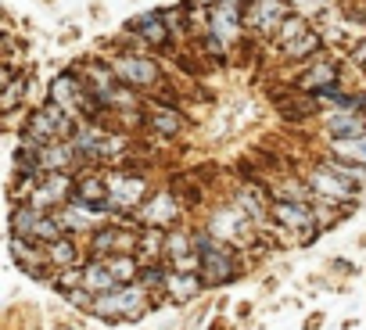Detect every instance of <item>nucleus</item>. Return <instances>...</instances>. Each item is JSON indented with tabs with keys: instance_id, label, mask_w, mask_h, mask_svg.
<instances>
[{
	"instance_id": "1",
	"label": "nucleus",
	"mask_w": 366,
	"mask_h": 330,
	"mask_svg": "<svg viewBox=\"0 0 366 330\" xmlns=\"http://www.w3.org/2000/svg\"><path fill=\"white\" fill-rule=\"evenodd\" d=\"M76 136V122L65 108L58 104H44V108H33L26 115V129H22V140L36 144V147H47V144H61V140H72Z\"/></svg>"
},
{
	"instance_id": "2",
	"label": "nucleus",
	"mask_w": 366,
	"mask_h": 330,
	"mask_svg": "<svg viewBox=\"0 0 366 330\" xmlns=\"http://www.w3.org/2000/svg\"><path fill=\"white\" fill-rule=\"evenodd\" d=\"M108 61H112L115 79L126 83V86H133V90H147V94H154V90L162 86V65H158L154 58H147V54L119 51V54H112Z\"/></svg>"
},
{
	"instance_id": "3",
	"label": "nucleus",
	"mask_w": 366,
	"mask_h": 330,
	"mask_svg": "<svg viewBox=\"0 0 366 330\" xmlns=\"http://www.w3.org/2000/svg\"><path fill=\"white\" fill-rule=\"evenodd\" d=\"M147 309V291L140 284H122L112 294H97L94 312L104 319H140Z\"/></svg>"
},
{
	"instance_id": "4",
	"label": "nucleus",
	"mask_w": 366,
	"mask_h": 330,
	"mask_svg": "<svg viewBox=\"0 0 366 330\" xmlns=\"http://www.w3.org/2000/svg\"><path fill=\"white\" fill-rule=\"evenodd\" d=\"M198 255H202V273L209 284H227L237 276V266H234V255L227 248V241H216V237H198L194 241Z\"/></svg>"
},
{
	"instance_id": "5",
	"label": "nucleus",
	"mask_w": 366,
	"mask_h": 330,
	"mask_svg": "<svg viewBox=\"0 0 366 330\" xmlns=\"http://www.w3.org/2000/svg\"><path fill=\"white\" fill-rule=\"evenodd\" d=\"M291 19V4L287 0H248L244 8V26L259 36H277V29Z\"/></svg>"
},
{
	"instance_id": "6",
	"label": "nucleus",
	"mask_w": 366,
	"mask_h": 330,
	"mask_svg": "<svg viewBox=\"0 0 366 330\" xmlns=\"http://www.w3.org/2000/svg\"><path fill=\"white\" fill-rule=\"evenodd\" d=\"M241 29H244V11L241 8H227V4H212V11H209V36L227 51V47H237V40H241Z\"/></svg>"
},
{
	"instance_id": "7",
	"label": "nucleus",
	"mask_w": 366,
	"mask_h": 330,
	"mask_svg": "<svg viewBox=\"0 0 366 330\" xmlns=\"http://www.w3.org/2000/svg\"><path fill=\"white\" fill-rule=\"evenodd\" d=\"M337 83H341V69H337L334 58H316V61H309V65L302 69V76L295 79V86H298L302 94H312V97H320V94H327V90H337Z\"/></svg>"
},
{
	"instance_id": "8",
	"label": "nucleus",
	"mask_w": 366,
	"mask_h": 330,
	"mask_svg": "<svg viewBox=\"0 0 366 330\" xmlns=\"http://www.w3.org/2000/svg\"><path fill=\"white\" fill-rule=\"evenodd\" d=\"M309 187H312V194H316V201H330V205H341V201H352L355 198V184H348V180H341L330 165H316V169L309 173V180H305Z\"/></svg>"
},
{
	"instance_id": "9",
	"label": "nucleus",
	"mask_w": 366,
	"mask_h": 330,
	"mask_svg": "<svg viewBox=\"0 0 366 330\" xmlns=\"http://www.w3.org/2000/svg\"><path fill=\"white\" fill-rule=\"evenodd\" d=\"M108 198L115 209H144L147 205V180L137 173H112L108 176Z\"/></svg>"
},
{
	"instance_id": "10",
	"label": "nucleus",
	"mask_w": 366,
	"mask_h": 330,
	"mask_svg": "<svg viewBox=\"0 0 366 330\" xmlns=\"http://www.w3.org/2000/svg\"><path fill=\"white\" fill-rule=\"evenodd\" d=\"M126 33H133L144 47H158V51H172L169 44H172V29H169V22H165V15L162 11H147V15H137L129 26H126Z\"/></svg>"
},
{
	"instance_id": "11",
	"label": "nucleus",
	"mask_w": 366,
	"mask_h": 330,
	"mask_svg": "<svg viewBox=\"0 0 366 330\" xmlns=\"http://www.w3.org/2000/svg\"><path fill=\"white\" fill-rule=\"evenodd\" d=\"M69 198H76V184L69 180V173H47L44 184H36L29 205L44 212V209H58V205H65Z\"/></svg>"
},
{
	"instance_id": "12",
	"label": "nucleus",
	"mask_w": 366,
	"mask_h": 330,
	"mask_svg": "<svg viewBox=\"0 0 366 330\" xmlns=\"http://www.w3.org/2000/svg\"><path fill=\"white\" fill-rule=\"evenodd\" d=\"M327 140H352V136H366V111H337L330 108L320 119Z\"/></svg>"
},
{
	"instance_id": "13",
	"label": "nucleus",
	"mask_w": 366,
	"mask_h": 330,
	"mask_svg": "<svg viewBox=\"0 0 366 330\" xmlns=\"http://www.w3.org/2000/svg\"><path fill=\"white\" fill-rule=\"evenodd\" d=\"M273 219L284 230H298V241H309L312 230H316V216L309 212V205H298V201H277L273 205Z\"/></svg>"
},
{
	"instance_id": "14",
	"label": "nucleus",
	"mask_w": 366,
	"mask_h": 330,
	"mask_svg": "<svg viewBox=\"0 0 366 330\" xmlns=\"http://www.w3.org/2000/svg\"><path fill=\"white\" fill-rule=\"evenodd\" d=\"M176 198H172V191H158V194H151L147 198V205L140 209V219L147 223V226H165V223H172L176 219Z\"/></svg>"
},
{
	"instance_id": "15",
	"label": "nucleus",
	"mask_w": 366,
	"mask_h": 330,
	"mask_svg": "<svg viewBox=\"0 0 366 330\" xmlns=\"http://www.w3.org/2000/svg\"><path fill=\"white\" fill-rule=\"evenodd\" d=\"M76 158H79V154H76L72 140L47 144V147H40V169H44V173H65Z\"/></svg>"
},
{
	"instance_id": "16",
	"label": "nucleus",
	"mask_w": 366,
	"mask_h": 330,
	"mask_svg": "<svg viewBox=\"0 0 366 330\" xmlns=\"http://www.w3.org/2000/svg\"><path fill=\"white\" fill-rule=\"evenodd\" d=\"M83 287H86L90 294H112V291H119L122 284L112 276L108 262H104V259H97V262H90V266L83 269Z\"/></svg>"
},
{
	"instance_id": "17",
	"label": "nucleus",
	"mask_w": 366,
	"mask_h": 330,
	"mask_svg": "<svg viewBox=\"0 0 366 330\" xmlns=\"http://www.w3.org/2000/svg\"><path fill=\"white\" fill-rule=\"evenodd\" d=\"M165 294L172 301H191L194 294H202V276L172 269V273H165Z\"/></svg>"
},
{
	"instance_id": "18",
	"label": "nucleus",
	"mask_w": 366,
	"mask_h": 330,
	"mask_svg": "<svg viewBox=\"0 0 366 330\" xmlns=\"http://www.w3.org/2000/svg\"><path fill=\"white\" fill-rule=\"evenodd\" d=\"M76 201L86 209H104L108 205V180L101 176H79L76 180Z\"/></svg>"
},
{
	"instance_id": "19",
	"label": "nucleus",
	"mask_w": 366,
	"mask_h": 330,
	"mask_svg": "<svg viewBox=\"0 0 366 330\" xmlns=\"http://www.w3.org/2000/svg\"><path fill=\"white\" fill-rule=\"evenodd\" d=\"M323 44H327L323 33H305L302 40H295L291 47H284L280 58H284V61H316L320 51H323Z\"/></svg>"
},
{
	"instance_id": "20",
	"label": "nucleus",
	"mask_w": 366,
	"mask_h": 330,
	"mask_svg": "<svg viewBox=\"0 0 366 330\" xmlns=\"http://www.w3.org/2000/svg\"><path fill=\"white\" fill-rule=\"evenodd\" d=\"M147 126H151V133H158V136H176V133L183 129V115H179L176 108L154 104L151 115H147Z\"/></svg>"
},
{
	"instance_id": "21",
	"label": "nucleus",
	"mask_w": 366,
	"mask_h": 330,
	"mask_svg": "<svg viewBox=\"0 0 366 330\" xmlns=\"http://www.w3.org/2000/svg\"><path fill=\"white\" fill-rule=\"evenodd\" d=\"M305 33H312L309 29V15H298V11H291V19L277 29V36H273V47L277 51H284V47H291L295 40H302Z\"/></svg>"
},
{
	"instance_id": "22",
	"label": "nucleus",
	"mask_w": 366,
	"mask_h": 330,
	"mask_svg": "<svg viewBox=\"0 0 366 330\" xmlns=\"http://www.w3.org/2000/svg\"><path fill=\"white\" fill-rule=\"evenodd\" d=\"M330 154L352 165H366V136H352V140H327Z\"/></svg>"
},
{
	"instance_id": "23",
	"label": "nucleus",
	"mask_w": 366,
	"mask_h": 330,
	"mask_svg": "<svg viewBox=\"0 0 366 330\" xmlns=\"http://www.w3.org/2000/svg\"><path fill=\"white\" fill-rule=\"evenodd\" d=\"M58 216V212H54ZM58 223L65 226V230H94V219H90V209L86 205H79V201H72L61 216H58Z\"/></svg>"
},
{
	"instance_id": "24",
	"label": "nucleus",
	"mask_w": 366,
	"mask_h": 330,
	"mask_svg": "<svg viewBox=\"0 0 366 330\" xmlns=\"http://www.w3.org/2000/svg\"><path fill=\"white\" fill-rule=\"evenodd\" d=\"M241 219H244L241 212H219V216H216V223L209 226V234H212L216 241H230V237H237V234H241V226H244Z\"/></svg>"
},
{
	"instance_id": "25",
	"label": "nucleus",
	"mask_w": 366,
	"mask_h": 330,
	"mask_svg": "<svg viewBox=\"0 0 366 330\" xmlns=\"http://www.w3.org/2000/svg\"><path fill=\"white\" fill-rule=\"evenodd\" d=\"M104 262H108V269H112V276L119 284H137V276H140L137 259H129V255H108Z\"/></svg>"
},
{
	"instance_id": "26",
	"label": "nucleus",
	"mask_w": 366,
	"mask_h": 330,
	"mask_svg": "<svg viewBox=\"0 0 366 330\" xmlns=\"http://www.w3.org/2000/svg\"><path fill=\"white\" fill-rule=\"evenodd\" d=\"M191 244H194V241H191L187 234H179V230H176V234L165 237V255H169L172 262H179V259H187V255L198 251V248H191Z\"/></svg>"
},
{
	"instance_id": "27",
	"label": "nucleus",
	"mask_w": 366,
	"mask_h": 330,
	"mask_svg": "<svg viewBox=\"0 0 366 330\" xmlns=\"http://www.w3.org/2000/svg\"><path fill=\"white\" fill-rule=\"evenodd\" d=\"M47 248V259H51V266H58V269H69L72 262H76V248L61 237L58 244H44Z\"/></svg>"
},
{
	"instance_id": "28",
	"label": "nucleus",
	"mask_w": 366,
	"mask_h": 330,
	"mask_svg": "<svg viewBox=\"0 0 366 330\" xmlns=\"http://www.w3.org/2000/svg\"><path fill=\"white\" fill-rule=\"evenodd\" d=\"M237 201L248 209V219H252V223L266 219V201H262V194H255V187H244V191L237 194Z\"/></svg>"
},
{
	"instance_id": "29",
	"label": "nucleus",
	"mask_w": 366,
	"mask_h": 330,
	"mask_svg": "<svg viewBox=\"0 0 366 330\" xmlns=\"http://www.w3.org/2000/svg\"><path fill=\"white\" fill-rule=\"evenodd\" d=\"M348 54H352V61H355L359 69H366V40H362V44H355Z\"/></svg>"
},
{
	"instance_id": "30",
	"label": "nucleus",
	"mask_w": 366,
	"mask_h": 330,
	"mask_svg": "<svg viewBox=\"0 0 366 330\" xmlns=\"http://www.w3.org/2000/svg\"><path fill=\"white\" fill-rule=\"evenodd\" d=\"M219 4H227V8H244V0H219Z\"/></svg>"
},
{
	"instance_id": "31",
	"label": "nucleus",
	"mask_w": 366,
	"mask_h": 330,
	"mask_svg": "<svg viewBox=\"0 0 366 330\" xmlns=\"http://www.w3.org/2000/svg\"><path fill=\"white\" fill-rule=\"evenodd\" d=\"M61 330H69V326H61Z\"/></svg>"
}]
</instances>
